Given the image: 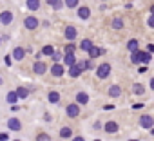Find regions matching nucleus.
Masks as SVG:
<instances>
[{
  "mask_svg": "<svg viewBox=\"0 0 154 141\" xmlns=\"http://www.w3.org/2000/svg\"><path fill=\"white\" fill-rule=\"evenodd\" d=\"M111 70H112L111 63H100V65L96 67V78H100V80L109 78V76H111Z\"/></svg>",
  "mask_w": 154,
  "mask_h": 141,
  "instance_id": "f257e3e1",
  "label": "nucleus"
},
{
  "mask_svg": "<svg viewBox=\"0 0 154 141\" xmlns=\"http://www.w3.org/2000/svg\"><path fill=\"white\" fill-rule=\"evenodd\" d=\"M38 26H40V20H38L36 16L29 15V16L24 18V27H26L27 31H35V29H38Z\"/></svg>",
  "mask_w": 154,
  "mask_h": 141,
  "instance_id": "f03ea898",
  "label": "nucleus"
},
{
  "mask_svg": "<svg viewBox=\"0 0 154 141\" xmlns=\"http://www.w3.org/2000/svg\"><path fill=\"white\" fill-rule=\"evenodd\" d=\"M13 18H15V15H13V11H9V9H4L2 13H0V24H2V26L13 24Z\"/></svg>",
  "mask_w": 154,
  "mask_h": 141,
  "instance_id": "7ed1b4c3",
  "label": "nucleus"
},
{
  "mask_svg": "<svg viewBox=\"0 0 154 141\" xmlns=\"http://www.w3.org/2000/svg\"><path fill=\"white\" fill-rule=\"evenodd\" d=\"M152 125H154V118L150 116V114H141L140 116V127L141 128H152Z\"/></svg>",
  "mask_w": 154,
  "mask_h": 141,
  "instance_id": "20e7f679",
  "label": "nucleus"
},
{
  "mask_svg": "<svg viewBox=\"0 0 154 141\" xmlns=\"http://www.w3.org/2000/svg\"><path fill=\"white\" fill-rule=\"evenodd\" d=\"M65 114H67L69 118H78V114H80V105L69 103V105L65 107Z\"/></svg>",
  "mask_w": 154,
  "mask_h": 141,
  "instance_id": "39448f33",
  "label": "nucleus"
},
{
  "mask_svg": "<svg viewBox=\"0 0 154 141\" xmlns=\"http://www.w3.org/2000/svg\"><path fill=\"white\" fill-rule=\"evenodd\" d=\"M8 128L18 132V130H22V121H20L18 118H9V119H8Z\"/></svg>",
  "mask_w": 154,
  "mask_h": 141,
  "instance_id": "423d86ee",
  "label": "nucleus"
},
{
  "mask_svg": "<svg viewBox=\"0 0 154 141\" xmlns=\"http://www.w3.org/2000/svg\"><path fill=\"white\" fill-rule=\"evenodd\" d=\"M76 16L80 20H89L91 18V9L87 6H82V8H78V11H76Z\"/></svg>",
  "mask_w": 154,
  "mask_h": 141,
  "instance_id": "0eeeda50",
  "label": "nucleus"
},
{
  "mask_svg": "<svg viewBox=\"0 0 154 141\" xmlns=\"http://www.w3.org/2000/svg\"><path fill=\"white\" fill-rule=\"evenodd\" d=\"M63 73H65V67L62 63H53V67H51V74L53 76L60 78V76H63Z\"/></svg>",
  "mask_w": 154,
  "mask_h": 141,
  "instance_id": "6e6552de",
  "label": "nucleus"
},
{
  "mask_svg": "<svg viewBox=\"0 0 154 141\" xmlns=\"http://www.w3.org/2000/svg\"><path fill=\"white\" fill-rule=\"evenodd\" d=\"M11 56H13V60L22 62V60L26 58V49H24V47H15L13 52H11Z\"/></svg>",
  "mask_w": 154,
  "mask_h": 141,
  "instance_id": "1a4fd4ad",
  "label": "nucleus"
},
{
  "mask_svg": "<svg viewBox=\"0 0 154 141\" xmlns=\"http://www.w3.org/2000/svg\"><path fill=\"white\" fill-rule=\"evenodd\" d=\"M63 34H65V38H67V40H74L76 36H78V31H76V27H74V26H67V27L63 29Z\"/></svg>",
  "mask_w": 154,
  "mask_h": 141,
  "instance_id": "9d476101",
  "label": "nucleus"
},
{
  "mask_svg": "<svg viewBox=\"0 0 154 141\" xmlns=\"http://www.w3.org/2000/svg\"><path fill=\"white\" fill-rule=\"evenodd\" d=\"M89 103V94L87 92H76V105H87Z\"/></svg>",
  "mask_w": 154,
  "mask_h": 141,
  "instance_id": "9b49d317",
  "label": "nucleus"
},
{
  "mask_svg": "<svg viewBox=\"0 0 154 141\" xmlns=\"http://www.w3.org/2000/svg\"><path fill=\"white\" fill-rule=\"evenodd\" d=\"M62 60H63V65H67V67H71V65L76 63V56H74V52H65V54L62 56Z\"/></svg>",
  "mask_w": 154,
  "mask_h": 141,
  "instance_id": "f8f14e48",
  "label": "nucleus"
},
{
  "mask_svg": "<svg viewBox=\"0 0 154 141\" xmlns=\"http://www.w3.org/2000/svg\"><path fill=\"white\" fill-rule=\"evenodd\" d=\"M33 70H35V74L42 76V74H45V70H47V67H45V63H44V62H36V63L33 65Z\"/></svg>",
  "mask_w": 154,
  "mask_h": 141,
  "instance_id": "ddd939ff",
  "label": "nucleus"
},
{
  "mask_svg": "<svg viewBox=\"0 0 154 141\" xmlns=\"http://www.w3.org/2000/svg\"><path fill=\"white\" fill-rule=\"evenodd\" d=\"M118 128H120V127H118V123H116V121H107V123L103 125V130H105V132H109V134L118 132Z\"/></svg>",
  "mask_w": 154,
  "mask_h": 141,
  "instance_id": "4468645a",
  "label": "nucleus"
},
{
  "mask_svg": "<svg viewBox=\"0 0 154 141\" xmlns=\"http://www.w3.org/2000/svg\"><path fill=\"white\" fill-rule=\"evenodd\" d=\"M80 74H82V69L78 67V63H74V65L69 67V76H71V78H78Z\"/></svg>",
  "mask_w": 154,
  "mask_h": 141,
  "instance_id": "2eb2a0df",
  "label": "nucleus"
},
{
  "mask_svg": "<svg viewBox=\"0 0 154 141\" xmlns=\"http://www.w3.org/2000/svg\"><path fill=\"white\" fill-rule=\"evenodd\" d=\"M93 45H94V44H93V40L85 38V40H82V42H80V45H78V47H80V51H84V52H89V49H91Z\"/></svg>",
  "mask_w": 154,
  "mask_h": 141,
  "instance_id": "dca6fc26",
  "label": "nucleus"
},
{
  "mask_svg": "<svg viewBox=\"0 0 154 141\" xmlns=\"http://www.w3.org/2000/svg\"><path fill=\"white\" fill-rule=\"evenodd\" d=\"M107 92H109L111 98H118V96L122 94V87H120V85H111V87L107 89Z\"/></svg>",
  "mask_w": 154,
  "mask_h": 141,
  "instance_id": "f3484780",
  "label": "nucleus"
},
{
  "mask_svg": "<svg viewBox=\"0 0 154 141\" xmlns=\"http://www.w3.org/2000/svg\"><path fill=\"white\" fill-rule=\"evenodd\" d=\"M26 6H27V9H29V11H38L42 4H40V0H27Z\"/></svg>",
  "mask_w": 154,
  "mask_h": 141,
  "instance_id": "a211bd4d",
  "label": "nucleus"
},
{
  "mask_svg": "<svg viewBox=\"0 0 154 141\" xmlns=\"http://www.w3.org/2000/svg\"><path fill=\"white\" fill-rule=\"evenodd\" d=\"M60 137H62V139L72 137V128H71V127H62V128H60Z\"/></svg>",
  "mask_w": 154,
  "mask_h": 141,
  "instance_id": "6ab92c4d",
  "label": "nucleus"
},
{
  "mask_svg": "<svg viewBox=\"0 0 154 141\" xmlns=\"http://www.w3.org/2000/svg\"><path fill=\"white\" fill-rule=\"evenodd\" d=\"M138 49H140V42H138L136 38H132V40H129V42H127V51L134 52V51H138Z\"/></svg>",
  "mask_w": 154,
  "mask_h": 141,
  "instance_id": "aec40b11",
  "label": "nucleus"
},
{
  "mask_svg": "<svg viewBox=\"0 0 154 141\" xmlns=\"http://www.w3.org/2000/svg\"><path fill=\"white\" fill-rule=\"evenodd\" d=\"M131 62L132 63H136V65H140L141 63V51L138 49V51H134L132 54H131Z\"/></svg>",
  "mask_w": 154,
  "mask_h": 141,
  "instance_id": "412c9836",
  "label": "nucleus"
},
{
  "mask_svg": "<svg viewBox=\"0 0 154 141\" xmlns=\"http://www.w3.org/2000/svg\"><path fill=\"white\" fill-rule=\"evenodd\" d=\"M15 92H17L18 100H26V98H27V94H29V91H27L26 87H18V89H17Z\"/></svg>",
  "mask_w": 154,
  "mask_h": 141,
  "instance_id": "4be33fe9",
  "label": "nucleus"
},
{
  "mask_svg": "<svg viewBox=\"0 0 154 141\" xmlns=\"http://www.w3.org/2000/svg\"><path fill=\"white\" fill-rule=\"evenodd\" d=\"M47 100H49V103H58V101H60V94H58L56 91H51V92L47 94Z\"/></svg>",
  "mask_w": 154,
  "mask_h": 141,
  "instance_id": "5701e85b",
  "label": "nucleus"
},
{
  "mask_svg": "<svg viewBox=\"0 0 154 141\" xmlns=\"http://www.w3.org/2000/svg\"><path fill=\"white\" fill-rule=\"evenodd\" d=\"M111 27H112V29H116V31H120V29L123 27V20H122V18H112Z\"/></svg>",
  "mask_w": 154,
  "mask_h": 141,
  "instance_id": "b1692460",
  "label": "nucleus"
},
{
  "mask_svg": "<svg viewBox=\"0 0 154 141\" xmlns=\"http://www.w3.org/2000/svg\"><path fill=\"white\" fill-rule=\"evenodd\" d=\"M132 92H134L136 96H141V94H145V89H143L141 83H134V85H132Z\"/></svg>",
  "mask_w": 154,
  "mask_h": 141,
  "instance_id": "393cba45",
  "label": "nucleus"
},
{
  "mask_svg": "<svg viewBox=\"0 0 154 141\" xmlns=\"http://www.w3.org/2000/svg\"><path fill=\"white\" fill-rule=\"evenodd\" d=\"M100 54H102V51H100L98 47H94V45H93V47L89 49V58H91V60H94V58H98Z\"/></svg>",
  "mask_w": 154,
  "mask_h": 141,
  "instance_id": "a878e982",
  "label": "nucleus"
},
{
  "mask_svg": "<svg viewBox=\"0 0 154 141\" xmlns=\"http://www.w3.org/2000/svg\"><path fill=\"white\" fill-rule=\"evenodd\" d=\"M6 100H8V103H17V101H18V96H17L15 91H11V92L6 94Z\"/></svg>",
  "mask_w": 154,
  "mask_h": 141,
  "instance_id": "bb28decb",
  "label": "nucleus"
},
{
  "mask_svg": "<svg viewBox=\"0 0 154 141\" xmlns=\"http://www.w3.org/2000/svg\"><path fill=\"white\" fill-rule=\"evenodd\" d=\"M78 2L80 0H63V6L69 9H74V8H78Z\"/></svg>",
  "mask_w": 154,
  "mask_h": 141,
  "instance_id": "cd10ccee",
  "label": "nucleus"
},
{
  "mask_svg": "<svg viewBox=\"0 0 154 141\" xmlns=\"http://www.w3.org/2000/svg\"><path fill=\"white\" fill-rule=\"evenodd\" d=\"M47 4H49L53 9H56V11H58V9L63 6V4H62V0H47Z\"/></svg>",
  "mask_w": 154,
  "mask_h": 141,
  "instance_id": "c85d7f7f",
  "label": "nucleus"
},
{
  "mask_svg": "<svg viewBox=\"0 0 154 141\" xmlns=\"http://www.w3.org/2000/svg\"><path fill=\"white\" fill-rule=\"evenodd\" d=\"M53 52H54V47H53V45H44V47H42V54L53 56Z\"/></svg>",
  "mask_w": 154,
  "mask_h": 141,
  "instance_id": "c756f323",
  "label": "nucleus"
},
{
  "mask_svg": "<svg viewBox=\"0 0 154 141\" xmlns=\"http://www.w3.org/2000/svg\"><path fill=\"white\" fill-rule=\"evenodd\" d=\"M150 60H152V54H150L149 51H141V62H143V63H149Z\"/></svg>",
  "mask_w": 154,
  "mask_h": 141,
  "instance_id": "7c9ffc66",
  "label": "nucleus"
},
{
  "mask_svg": "<svg viewBox=\"0 0 154 141\" xmlns=\"http://www.w3.org/2000/svg\"><path fill=\"white\" fill-rule=\"evenodd\" d=\"M36 141H51V136L47 132H40L36 134Z\"/></svg>",
  "mask_w": 154,
  "mask_h": 141,
  "instance_id": "2f4dec72",
  "label": "nucleus"
},
{
  "mask_svg": "<svg viewBox=\"0 0 154 141\" xmlns=\"http://www.w3.org/2000/svg\"><path fill=\"white\" fill-rule=\"evenodd\" d=\"M62 56H63V54H60V52H56V51H54V52H53V56H51V58H53V62H54V63H58V62H60V60H62Z\"/></svg>",
  "mask_w": 154,
  "mask_h": 141,
  "instance_id": "473e14b6",
  "label": "nucleus"
},
{
  "mask_svg": "<svg viewBox=\"0 0 154 141\" xmlns=\"http://www.w3.org/2000/svg\"><path fill=\"white\" fill-rule=\"evenodd\" d=\"M4 62H6V65H11V63H13V58H11V54H6Z\"/></svg>",
  "mask_w": 154,
  "mask_h": 141,
  "instance_id": "72a5a7b5",
  "label": "nucleus"
},
{
  "mask_svg": "<svg viewBox=\"0 0 154 141\" xmlns=\"http://www.w3.org/2000/svg\"><path fill=\"white\" fill-rule=\"evenodd\" d=\"M65 52H74V44H69V45L65 47Z\"/></svg>",
  "mask_w": 154,
  "mask_h": 141,
  "instance_id": "f704fd0d",
  "label": "nucleus"
},
{
  "mask_svg": "<svg viewBox=\"0 0 154 141\" xmlns=\"http://www.w3.org/2000/svg\"><path fill=\"white\" fill-rule=\"evenodd\" d=\"M8 139H9V136L6 132H0V141H8Z\"/></svg>",
  "mask_w": 154,
  "mask_h": 141,
  "instance_id": "c9c22d12",
  "label": "nucleus"
},
{
  "mask_svg": "<svg viewBox=\"0 0 154 141\" xmlns=\"http://www.w3.org/2000/svg\"><path fill=\"white\" fill-rule=\"evenodd\" d=\"M93 128L100 130V128H102V123H100V121H94V123H93Z\"/></svg>",
  "mask_w": 154,
  "mask_h": 141,
  "instance_id": "e433bc0d",
  "label": "nucleus"
},
{
  "mask_svg": "<svg viewBox=\"0 0 154 141\" xmlns=\"http://www.w3.org/2000/svg\"><path fill=\"white\" fill-rule=\"evenodd\" d=\"M147 24H149V27H154V20H152V15L149 16V22H147Z\"/></svg>",
  "mask_w": 154,
  "mask_h": 141,
  "instance_id": "4c0bfd02",
  "label": "nucleus"
},
{
  "mask_svg": "<svg viewBox=\"0 0 154 141\" xmlns=\"http://www.w3.org/2000/svg\"><path fill=\"white\" fill-rule=\"evenodd\" d=\"M72 141H85V139H84V136H76V137H72Z\"/></svg>",
  "mask_w": 154,
  "mask_h": 141,
  "instance_id": "58836bf2",
  "label": "nucleus"
},
{
  "mask_svg": "<svg viewBox=\"0 0 154 141\" xmlns=\"http://www.w3.org/2000/svg\"><path fill=\"white\" fill-rule=\"evenodd\" d=\"M149 87H150V89H154V78H150V82H149Z\"/></svg>",
  "mask_w": 154,
  "mask_h": 141,
  "instance_id": "ea45409f",
  "label": "nucleus"
},
{
  "mask_svg": "<svg viewBox=\"0 0 154 141\" xmlns=\"http://www.w3.org/2000/svg\"><path fill=\"white\" fill-rule=\"evenodd\" d=\"M0 45H2V36H0Z\"/></svg>",
  "mask_w": 154,
  "mask_h": 141,
  "instance_id": "a19ab883",
  "label": "nucleus"
},
{
  "mask_svg": "<svg viewBox=\"0 0 154 141\" xmlns=\"http://www.w3.org/2000/svg\"><path fill=\"white\" fill-rule=\"evenodd\" d=\"M13 141H22V139H13Z\"/></svg>",
  "mask_w": 154,
  "mask_h": 141,
  "instance_id": "79ce46f5",
  "label": "nucleus"
},
{
  "mask_svg": "<svg viewBox=\"0 0 154 141\" xmlns=\"http://www.w3.org/2000/svg\"><path fill=\"white\" fill-rule=\"evenodd\" d=\"M0 85H2V78H0Z\"/></svg>",
  "mask_w": 154,
  "mask_h": 141,
  "instance_id": "37998d69",
  "label": "nucleus"
},
{
  "mask_svg": "<svg viewBox=\"0 0 154 141\" xmlns=\"http://www.w3.org/2000/svg\"><path fill=\"white\" fill-rule=\"evenodd\" d=\"M103 2H105V0H103Z\"/></svg>",
  "mask_w": 154,
  "mask_h": 141,
  "instance_id": "c03bdc74",
  "label": "nucleus"
}]
</instances>
